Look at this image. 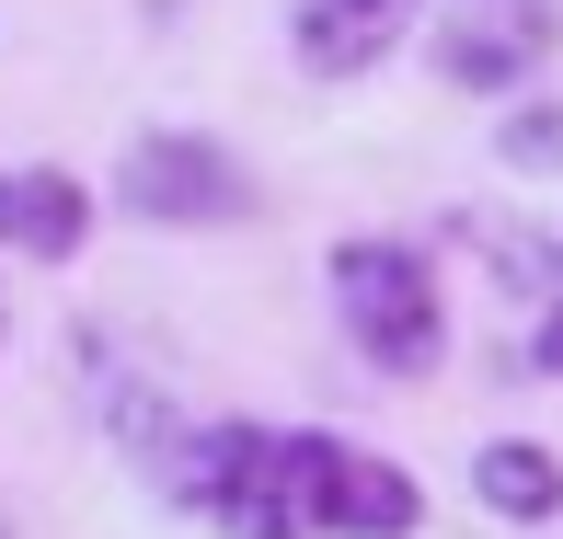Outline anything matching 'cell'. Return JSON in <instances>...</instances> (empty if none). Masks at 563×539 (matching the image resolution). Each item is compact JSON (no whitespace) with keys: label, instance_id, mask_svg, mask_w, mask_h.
<instances>
[{"label":"cell","instance_id":"cell-12","mask_svg":"<svg viewBox=\"0 0 563 539\" xmlns=\"http://www.w3.org/2000/svg\"><path fill=\"white\" fill-rule=\"evenodd\" d=\"M552 265H563V252H552Z\"/></svg>","mask_w":563,"mask_h":539},{"label":"cell","instance_id":"cell-1","mask_svg":"<svg viewBox=\"0 0 563 539\" xmlns=\"http://www.w3.org/2000/svg\"><path fill=\"white\" fill-rule=\"evenodd\" d=\"M345 436L322 425H185L162 459V494L230 539H322Z\"/></svg>","mask_w":563,"mask_h":539},{"label":"cell","instance_id":"cell-7","mask_svg":"<svg viewBox=\"0 0 563 539\" xmlns=\"http://www.w3.org/2000/svg\"><path fill=\"white\" fill-rule=\"evenodd\" d=\"M415 528H426L415 471H391V459L345 448V459H334V505H322V539H415Z\"/></svg>","mask_w":563,"mask_h":539},{"label":"cell","instance_id":"cell-8","mask_svg":"<svg viewBox=\"0 0 563 539\" xmlns=\"http://www.w3.org/2000/svg\"><path fill=\"white\" fill-rule=\"evenodd\" d=\"M472 494L495 505V517H552L563 505V459L529 448V436H495V448L472 459Z\"/></svg>","mask_w":563,"mask_h":539},{"label":"cell","instance_id":"cell-2","mask_svg":"<svg viewBox=\"0 0 563 539\" xmlns=\"http://www.w3.org/2000/svg\"><path fill=\"white\" fill-rule=\"evenodd\" d=\"M334 322L379 379H426L449 356V299L415 242H368V229L334 242Z\"/></svg>","mask_w":563,"mask_h":539},{"label":"cell","instance_id":"cell-9","mask_svg":"<svg viewBox=\"0 0 563 539\" xmlns=\"http://www.w3.org/2000/svg\"><path fill=\"white\" fill-rule=\"evenodd\" d=\"M495 149H506V172H563V104H518L495 126Z\"/></svg>","mask_w":563,"mask_h":539},{"label":"cell","instance_id":"cell-4","mask_svg":"<svg viewBox=\"0 0 563 539\" xmlns=\"http://www.w3.org/2000/svg\"><path fill=\"white\" fill-rule=\"evenodd\" d=\"M426 46H438L449 92L495 104V92H518L563 46V0H438V12H426Z\"/></svg>","mask_w":563,"mask_h":539},{"label":"cell","instance_id":"cell-5","mask_svg":"<svg viewBox=\"0 0 563 539\" xmlns=\"http://www.w3.org/2000/svg\"><path fill=\"white\" fill-rule=\"evenodd\" d=\"M415 23H426V0H288V46L311 81H368Z\"/></svg>","mask_w":563,"mask_h":539},{"label":"cell","instance_id":"cell-11","mask_svg":"<svg viewBox=\"0 0 563 539\" xmlns=\"http://www.w3.org/2000/svg\"><path fill=\"white\" fill-rule=\"evenodd\" d=\"M0 539H12V505H0Z\"/></svg>","mask_w":563,"mask_h":539},{"label":"cell","instance_id":"cell-6","mask_svg":"<svg viewBox=\"0 0 563 539\" xmlns=\"http://www.w3.org/2000/svg\"><path fill=\"white\" fill-rule=\"evenodd\" d=\"M0 242H12L23 265H69V252L92 242V195L69 184V172H46V161L0 172Z\"/></svg>","mask_w":563,"mask_h":539},{"label":"cell","instance_id":"cell-3","mask_svg":"<svg viewBox=\"0 0 563 539\" xmlns=\"http://www.w3.org/2000/svg\"><path fill=\"white\" fill-rule=\"evenodd\" d=\"M115 207L150 229H230V218H253V172L196 126H150L115 161Z\"/></svg>","mask_w":563,"mask_h":539},{"label":"cell","instance_id":"cell-10","mask_svg":"<svg viewBox=\"0 0 563 539\" xmlns=\"http://www.w3.org/2000/svg\"><path fill=\"white\" fill-rule=\"evenodd\" d=\"M529 356H541V368L563 379V299H552V311H541V333H529Z\"/></svg>","mask_w":563,"mask_h":539}]
</instances>
